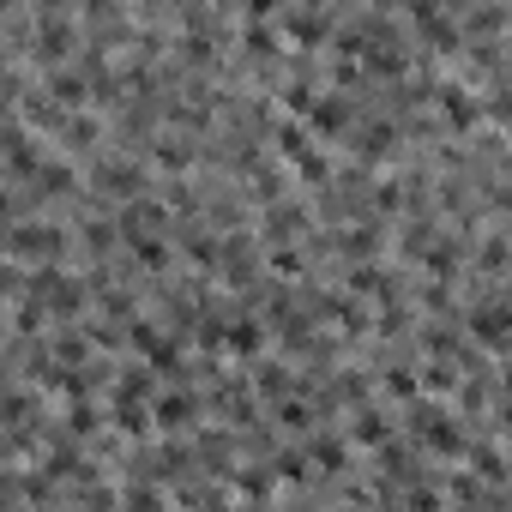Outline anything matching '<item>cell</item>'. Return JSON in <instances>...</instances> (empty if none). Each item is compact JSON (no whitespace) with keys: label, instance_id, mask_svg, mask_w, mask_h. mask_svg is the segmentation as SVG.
I'll return each instance as SVG.
<instances>
[{"label":"cell","instance_id":"obj_1","mask_svg":"<svg viewBox=\"0 0 512 512\" xmlns=\"http://www.w3.org/2000/svg\"><path fill=\"white\" fill-rule=\"evenodd\" d=\"M73 247V229L49 223V217H31V211H13V229H7V260L19 266H49V260H67Z\"/></svg>","mask_w":512,"mask_h":512},{"label":"cell","instance_id":"obj_2","mask_svg":"<svg viewBox=\"0 0 512 512\" xmlns=\"http://www.w3.org/2000/svg\"><path fill=\"white\" fill-rule=\"evenodd\" d=\"M410 434L434 452V458H464L470 452V440H464V422L446 410V404H428V392L410 404Z\"/></svg>","mask_w":512,"mask_h":512},{"label":"cell","instance_id":"obj_3","mask_svg":"<svg viewBox=\"0 0 512 512\" xmlns=\"http://www.w3.org/2000/svg\"><path fill=\"white\" fill-rule=\"evenodd\" d=\"M91 187L127 205V199L145 193V163H133V157H97V163H91Z\"/></svg>","mask_w":512,"mask_h":512},{"label":"cell","instance_id":"obj_4","mask_svg":"<svg viewBox=\"0 0 512 512\" xmlns=\"http://www.w3.org/2000/svg\"><path fill=\"white\" fill-rule=\"evenodd\" d=\"M151 416H157V434H175V440H181V434H193V428H199L205 398L175 386V392H157V398H151Z\"/></svg>","mask_w":512,"mask_h":512},{"label":"cell","instance_id":"obj_5","mask_svg":"<svg viewBox=\"0 0 512 512\" xmlns=\"http://www.w3.org/2000/svg\"><path fill=\"white\" fill-rule=\"evenodd\" d=\"M169 217H175V205H169L163 193H139V199L121 205V241H133V235H163Z\"/></svg>","mask_w":512,"mask_h":512},{"label":"cell","instance_id":"obj_6","mask_svg":"<svg viewBox=\"0 0 512 512\" xmlns=\"http://www.w3.org/2000/svg\"><path fill=\"white\" fill-rule=\"evenodd\" d=\"M302 121L314 127V139H320V145H332V139H350V133H356V109H350L338 91H320V103H314Z\"/></svg>","mask_w":512,"mask_h":512},{"label":"cell","instance_id":"obj_7","mask_svg":"<svg viewBox=\"0 0 512 512\" xmlns=\"http://www.w3.org/2000/svg\"><path fill=\"white\" fill-rule=\"evenodd\" d=\"M434 109H440V121H446L452 133H476V127L488 121V109H482V103H476L464 85H452V79L434 91Z\"/></svg>","mask_w":512,"mask_h":512},{"label":"cell","instance_id":"obj_8","mask_svg":"<svg viewBox=\"0 0 512 512\" xmlns=\"http://www.w3.org/2000/svg\"><path fill=\"white\" fill-rule=\"evenodd\" d=\"M266 338H272V326H266V320H253L247 308H235V314H229V332H223V356L253 362V356L266 350Z\"/></svg>","mask_w":512,"mask_h":512},{"label":"cell","instance_id":"obj_9","mask_svg":"<svg viewBox=\"0 0 512 512\" xmlns=\"http://www.w3.org/2000/svg\"><path fill=\"white\" fill-rule=\"evenodd\" d=\"M43 91H49L61 109H85V103H97V91H91V73H85V67H49V73H43Z\"/></svg>","mask_w":512,"mask_h":512},{"label":"cell","instance_id":"obj_10","mask_svg":"<svg viewBox=\"0 0 512 512\" xmlns=\"http://www.w3.org/2000/svg\"><path fill=\"white\" fill-rule=\"evenodd\" d=\"M314 308L326 314V326H332L338 338H362V332H368V308H362L356 290H344V296H320Z\"/></svg>","mask_w":512,"mask_h":512},{"label":"cell","instance_id":"obj_11","mask_svg":"<svg viewBox=\"0 0 512 512\" xmlns=\"http://www.w3.org/2000/svg\"><path fill=\"white\" fill-rule=\"evenodd\" d=\"M278 25H284L290 49H320V43H326V31H332V25H326V13H320V7H308V0H302V7H284V19H278Z\"/></svg>","mask_w":512,"mask_h":512},{"label":"cell","instance_id":"obj_12","mask_svg":"<svg viewBox=\"0 0 512 512\" xmlns=\"http://www.w3.org/2000/svg\"><path fill=\"white\" fill-rule=\"evenodd\" d=\"M350 151H356L362 163H386V157L398 151V121H392V115H380V121L356 127V133H350Z\"/></svg>","mask_w":512,"mask_h":512},{"label":"cell","instance_id":"obj_13","mask_svg":"<svg viewBox=\"0 0 512 512\" xmlns=\"http://www.w3.org/2000/svg\"><path fill=\"white\" fill-rule=\"evenodd\" d=\"M308 223H314V211H308L302 199H278V205H266V241H272V247L308 235Z\"/></svg>","mask_w":512,"mask_h":512},{"label":"cell","instance_id":"obj_14","mask_svg":"<svg viewBox=\"0 0 512 512\" xmlns=\"http://www.w3.org/2000/svg\"><path fill=\"white\" fill-rule=\"evenodd\" d=\"M380 247H386V223H374V217H362L356 229L332 235V253H344V260H374Z\"/></svg>","mask_w":512,"mask_h":512},{"label":"cell","instance_id":"obj_15","mask_svg":"<svg viewBox=\"0 0 512 512\" xmlns=\"http://www.w3.org/2000/svg\"><path fill=\"white\" fill-rule=\"evenodd\" d=\"M350 290H356L362 302H398V278H392L380 260H356V266H350Z\"/></svg>","mask_w":512,"mask_h":512},{"label":"cell","instance_id":"obj_16","mask_svg":"<svg viewBox=\"0 0 512 512\" xmlns=\"http://www.w3.org/2000/svg\"><path fill=\"white\" fill-rule=\"evenodd\" d=\"M157 368L145 362V368H121L115 380H109V404H151L157 398V380H151Z\"/></svg>","mask_w":512,"mask_h":512},{"label":"cell","instance_id":"obj_17","mask_svg":"<svg viewBox=\"0 0 512 512\" xmlns=\"http://www.w3.org/2000/svg\"><path fill=\"white\" fill-rule=\"evenodd\" d=\"M350 440L368 446V452L386 446V440H392V416H386L380 404H356V416H350Z\"/></svg>","mask_w":512,"mask_h":512},{"label":"cell","instance_id":"obj_18","mask_svg":"<svg viewBox=\"0 0 512 512\" xmlns=\"http://www.w3.org/2000/svg\"><path fill=\"white\" fill-rule=\"evenodd\" d=\"M55 139H61V151H67V157H79V151H97V145H103V121H91L85 109H73V115H67V127H61Z\"/></svg>","mask_w":512,"mask_h":512},{"label":"cell","instance_id":"obj_19","mask_svg":"<svg viewBox=\"0 0 512 512\" xmlns=\"http://www.w3.org/2000/svg\"><path fill=\"white\" fill-rule=\"evenodd\" d=\"M350 446H356V440L308 434V458H314V470H326V476H344V470H350Z\"/></svg>","mask_w":512,"mask_h":512},{"label":"cell","instance_id":"obj_20","mask_svg":"<svg viewBox=\"0 0 512 512\" xmlns=\"http://www.w3.org/2000/svg\"><path fill=\"white\" fill-rule=\"evenodd\" d=\"M314 416H320V404H308L302 392H290V398L272 404V422H278L284 434H314Z\"/></svg>","mask_w":512,"mask_h":512},{"label":"cell","instance_id":"obj_21","mask_svg":"<svg viewBox=\"0 0 512 512\" xmlns=\"http://www.w3.org/2000/svg\"><path fill=\"white\" fill-rule=\"evenodd\" d=\"M253 392H260L266 404H278V398H290V392H302V380L284 368V362H260L253 368Z\"/></svg>","mask_w":512,"mask_h":512},{"label":"cell","instance_id":"obj_22","mask_svg":"<svg viewBox=\"0 0 512 512\" xmlns=\"http://www.w3.org/2000/svg\"><path fill=\"white\" fill-rule=\"evenodd\" d=\"M284 193H290L284 163H260V169H253V187H247V199H253V205H278Z\"/></svg>","mask_w":512,"mask_h":512},{"label":"cell","instance_id":"obj_23","mask_svg":"<svg viewBox=\"0 0 512 512\" xmlns=\"http://www.w3.org/2000/svg\"><path fill=\"white\" fill-rule=\"evenodd\" d=\"M109 422H115V434H127V440H145V434L157 428L151 404H109Z\"/></svg>","mask_w":512,"mask_h":512},{"label":"cell","instance_id":"obj_24","mask_svg":"<svg viewBox=\"0 0 512 512\" xmlns=\"http://www.w3.org/2000/svg\"><path fill=\"white\" fill-rule=\"evenodd\" d=\"M127 247H133V260H139V266H145L151 278H163V272H169V260H175V253H169V241H163V235H133Z\"/></svg>","mask_w":512,"mask_h":512},{"label":"cell","instance_id":"obj_25","mask_svg":"<svg viewBox=\"0 0 512 512\" xmlns=\"http://www.w3.org/2000/svg\"><path fill=\"white\" fill-rule=\"evenodd\" d=\"M151 163L169 169V175H181V169H193V145L175 139V133H163V139H151Z\"/></svg>","mask_w":512,"mask_h":512},{"label":"cell","instance_id":"obj_26","mask_svg":"<svg viewBox=\"0 0 512 512\" xmlns=\"http://www.w3.org/2000/svg\"><path fill=\"white\" fill-rule=\"evenodd\" d=\"M422 386H428L434 398H452V392L464 386V380H458V362H452V356H428V362H422Z\"/></svg>","mask_w":512,"mask_h":512},{"label":"cell","instance_id":"obj_27","mask_svg":"<svg viewBox=\"0 0 512 512\" xmlns=\"http://www.w3.org/2000/svg\"><path fill=\"white\" fill-rule=\"evenodd\" d=\"M103 416H109V410H97V398H67V434H73V440H91V434L103 428Z\"/></svg>","mask_w":512,"mask_h":512},{"label":"cell","instance_id":"obj_28","mask_svg":"<svg viewBox=\"0 0 512 512\" xmlns=\"http://www.w3.org/2000/svg\"><path fill=\"white\" fill-rule=\"evenodd\" d=\"M181 253H187L199 272H217V266H223V247H217L211 235H199V229H181Z\"/></svg>","mask_w":512,"mask_h":512},{"label":"cell","instance_id":"obj_29","mask_svg":"<svg viewBox=\"0 0 512 512\" xmlns=\"http://www.w3.org/2000/svg\"><path fill=\"white\" fill-rule=\"evenodd\" d=\"M380 386L398 398V404H416L428 386H422V368H380Z\"/></svg>","mask_w":512,"mask_h":512},{"label":"cell","instance_id":"obj_30","mask_svg":"<svg viewBox=\"0 0 512 512\" xmlns=\"http://www.w3.org/2000/svg\"><path fill=\"white\" fill-rule=\"evenodd\" d=\"M290 175H296V181H302V187H308V193H320V187H326V181H332V157H326V151H320V145H314V151H308V157H302V163H290Z\"/></svg>","mask_w":512,"mask_h":512},{"label":"cell","instance_id":"obj_31","mask_svg":"<svg viewBox=\"0 0 512 512\" xmlns=\"http://www.w3.org/2000/svg\"><path fill=\"white\" fill-rule=\"evenodd\" d=\"M266 272L284 278V284H296V278L308 272V253H302V247H272V253H266Z\"/></svg>","mask_w":512,"mask_h":512},{"label":"cell","instance_id":"obj_32","mask_svg":"<svg viewBox=\"0 0 512 512\" xmlns=\"http://www.w3.org/2000/svg\"><path fill=\"white\" fill-rule=\"evenodd\" d=\"M422 272H428V278H446V284H452V278H458V241H434V247L422 253Z\"/></svg>","mask_w":512,"mask_h":512},{"label":"cell","instance_id":"obj_33","mask_svg":"<svg viewBox=\"0 0 512 512\" xmlns=\"http://www.w3.org/2000/svg\"><path fill=\"white\" fill-rule=\"evenodd\" d=\"M416 37H422V43H428V49H434V55H458V49H464V37H458V25H452V19H446V13H440V19H434V25H422V31H416Z\"/></svg>","mask_w":512,"mask_h":512},{"label":"cell","instance_id":"obj_34","mask_svg":"<svg viewBox=\"0 0 512 512\" xmlns=\"http://www.w3.org/2000/svg\"><path fill=\"white\" fill-rule=\"evenodd\" d=\"M464 458H470V470H476V476H482V482H488V488H494V482H506V476H512V470H506V458H500V446H470V452H464Z\"/></svg>","mask_w":512,"mask_h":512},{"label":"cell","instance_id":"obj_35","mask_svg":"<svg viewBox=\"0 0 512 512\" xmlns=\"http://www.w3.org/2000/svg\"><path fill=\"white\" fill-rule=\"evenodd\" d=\"M272 470H278V482H308L314 458H308V446H284V452H272Z\"/></svg>","mask_w":512,"mask_h":512},{"label":"cell","instance_id":"obj_36","mask_svg":"<svg viewBox=\"0 0 512 512\" xmlns=\"http://www.w3.org/2000/svg\"><path fill=\"white\" fill-rule=\"evenodd\" d=\"M314 103H320V91H314L308 79H290V85H278V109H284V115H308Z\"/></svg>","mask_w":512,"mask_h":512},{"label":"cell","instance_id":"obj_37","mask_svg":"<svg viewBox=\"0 0 512 512\" xmlns=\"http://www.w3.org/2000/svg\"><path fill=\"white\" fill-rule=\"evenodd\" d=\"M506 266H512V241H506V235H488L482 253H476V272H494V278H500Z\"/></svg>","mask_w":512,"mask_h":512},{"label":"cell","instance_id":"obj_38","mask_svg":"<svg viewBox=\"0 0 512 512\" xmlns=\"http://www.w3.org/2000/svg\"><path fill=\"white\" fill-rule=\"evenodd\" d=\"M512 13L506 7H476L470 19H464V31H470V43H482V37H500V25H506Z\"/></svg>","mask_w":512,"mask_h":512},{"label":"cell","instance_id":"obj_39","mask_svg":"<svg viewBox=\"0 0 512 512\" xmlns=\"http://www.w3.org/2000/svg\"><path fill=\"white\" fill-rule=\"evenodd\" d=\"M272 476H278V470H241V476H235V494H241V500H272V494H278Z\"/></svg>","mask_w":512,"mask_h":512},{"label":"cell","instance_id":"obj_40","mask_svg":"<svg viewBox=\"0 0 512 512\" xmlns=\"http://www.w3.org/2000/svg\"><path fill=\"white\" fill-rule=\"evenodd\" d=\"M73 235H79V241H85V247H91V253H109V247H115V235H121V229H109V223H79V229H73Z\"/></svg>","mask_w":512,"mask_h":512},{"label":"cell","instance_id":"obj_41","mask_svg":"<svg viewBox=\"0 0 512 512\" xmlns=\"http://www.w3.org/2000/svg\"><path fill=\"white\" fill-rule=\"evenodd\" d=\"M284 7H290V0H241L247 19H284Z\"/></svg>","mask_w":512,"mask_h":512},{"label":"cell","instance_id":"obj_42","mask_svg":"<svg viewBox=\"0 0 512 512\" xmlns=\"http://www.w3.org/2000/svg\"><path fill=\"white\" fill-rule=\"evenodd\" d=\"M500 440H506V446H512V398H506V404H500Z\"/></svg>","mask_w":512,"mask_h":512},{"label":"cell","instance_id":"obj_43","mask_svg":"<svg viewBox=\"0 0 512 512\" xmlns=\"http://www.w3.org/2000/svg\"><path fill=\"white\" fill-rule=\"evenodd\" d=\"M205 7H211V13H229V7H241V0H205Z\"/></svg>","mask_w":512,"mask_h":512}]
</instances>
